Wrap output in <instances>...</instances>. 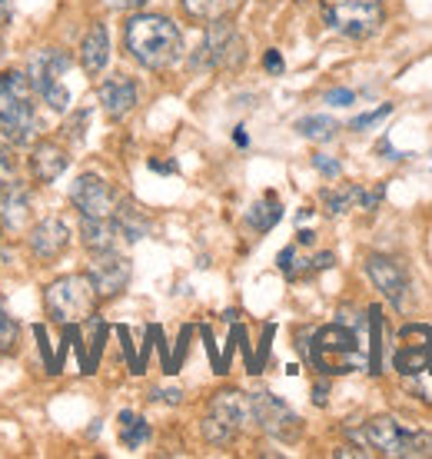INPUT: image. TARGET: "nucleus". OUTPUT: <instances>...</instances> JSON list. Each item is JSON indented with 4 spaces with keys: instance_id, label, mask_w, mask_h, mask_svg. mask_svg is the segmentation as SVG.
Instances as JSON below:
<instances>
[{
    "instance_id": "obj_1",
    "label": "nucleus",
    "mask_w": 432,
    "mask_h": 459,
    "mask_svg": "<svg viewBox=\"0 0 432 459\" xmlns=\"http://www.w3.org/2000/svg\"><path fill=\"white\" fill-rule=\"evenodd\" d=\"M124 44L130 57L147 70H170L183 54L180 27L163 13H137L124 27Z\"/></svg>"
},
{
    "instance_id": "obj_2",
    "label": "nucleus",
    "mask_w": 432,
    "mask_h": 459,
    "mask_svg": "<svg viewBox=\"0 0 432 459\" xmlns=\"http://www.w3.org/2000/svg\"><path fill=\"white\" fill-rule=\"evenodd\" d=\"M34 93L27 74H0V134L17 147L34 143L37 137Z\"/></svg>"
},
{
    "instance_id": "obj_3",
    "label": "nucleus",
    "mask_w": 432,
    "mask_h": 459,
    "mask_svg": "<svg viewBox=\"0 0 432 459\" xmlns=\"http://www.w3.org/2000/svg\"><path fill=\"white\" fill-rule=\"evenodd\" d=\"M97 299L100 297H97L91 273H67L47 287L44 307H47V316L54 323H60V326H77V323L93 316Z\"/></svg>"
},
{
    "instance_id": "obj_4",
    "label": "nucleus",
    "mask_w": 432,
    "mask_h": 459,
    "mask_svg": "<svg viewBox=\"0 0 432 459\" xmlns=\"http://www.w3.org/2000/svg\"><path fill=\"white\" fill-rule=\"evenodd\" d=\"M323 21L336 34L366 40L379 34L386 11H383V0H323Z\"/></svg>"
},
{
    "instance_id": "obj_5",
    "label": "nucleus",
    "mask_w": 432,
    "mask_h": 459,
    "mask_svg": "<svg viewBox=\"0 0 432 459\" xmlns=\"http://www.w3.org/2000/svg\"><path fill=\"white\" fill-rule=\"evenodd\" d=\"M309 359H313L323 373H353V369H359L366 363L356 333L346 330V326H340V323L319 330L316 340H313V350H309Z\"/></svg>"
},
{
    "instance_id": "obj_6",
    "label": "nucleus",
    "mask_w": 432,
    "mask_h": 459,
    "mask_svg": "<svg viewBox=\"0 0 432 459\" xmlns=\"http://www.w3.org/2000/svg\"><path fill=\"white\" fill-rule=\"evenodd\" d=\"M366 443L393 459H432V437L419 429H402L393 416L366 423Z\"/></svg>"
},
{
    "instance_id": "obj_7",
    "label": "nucleus",
    "mask_w": 432,
    "mask_h": 459,
    "mask_svg": "<svg viewBox=\"0 0 432 459\" xmlns=\"http://www.w3.org/2000/svg\"><path fill=\"white\" fill-rule=\"evenodd\" d=\"M250 420H253L250 396H243V393H237V390L216 393L213 400H210V406H206V416H203L206 443L227 446V443H233V437H237Z\"/></svg>"
},
{
    "instance_id": "obj_8",
    "label": "nucleus",
    "mask_w": 432,
    "mask_h": 459,
    "mask_svg": "<svg viewBox=\"0 0 432 459\" xmlns=\"http://www.w3.org/2000/svg\"><path fill=\"white\" fill-rule=\"evenodd\" d=\"M246 60V44L243 37L233 30V23L227 17L210 21V30L203 37V47L194 57V70H239Z\"/></svg>"
},
{
    "instance_id": "obj_9",
    "label": "nucleus",
    "mask_w": 432,
    "mask_h": 459,
    "mask_svg": "<svg viewBox=\"0 0 432 459\" xmlns=\"http://www.w3.org/2000/svg\"><path fill=\"white\" fill-rule=\"evenodd\" d=\"M67 67H70V54H64L57 47L37 50L34 60H30V83L44 97V104L54 107V110H67L70 107V91L64 87Z\"/></svg>"
},
{
    "instance_id": "obj_10",
    "label": "nucleus",
    "mask_w": 432,
    "mask_h": 459,
    "mask_svg": "<svg viewBox=\"0 0 432 459\" xmlns=\"http://www.w3.org/2000/svg\"><path fill=\"white\" fill-rule=\"evenodd\" d=\"M250 413H253V420H256V426H260L263 433L283 439V443H296L299 433H303L299 416H296L283 400H276L273 393H253Z\"/></svg>"
},
{
    "instance_id": "obj_11",
    "label": "nucleus",
    "mask_w": 432,
    "mask_h": 459,
    "mask_svg": "<svg viewBox=\"0 0 432 459\" xmlns=\"http://www.w3.org/2000/svg\"><path fill=\"white\" fill-rule=\"evenodd\" d=\"M70 204L80 210V217H114L117 194L114 186L100 180L97 173H83L70 186Z\"/></svg>"
},
{
    "instance_id": "obj_12",
    "label": "nucleus",
    "mask_w": 432,
    "mask_h": 459,
    "mask_svg": "<svg viewBox=\"0 0 432 459\" xmlns=\"http://www.w3.org/2000/svg\"><path fill=\"white\" fill-rule=\"evenodd\" d=\"M91 280L100 299L120 297L126 290V283H130V260L120 256V253H93Z\"/></svg>"
},
{
    "instance_id": "obj_13",
    "label": "nucleus",
    "mask_w": 432,
    "mask_h": 459,
    "mask_svg": "<svg viewBox=\"0 0 432 459\" xmlns=\"http://www.w3.org/2000/svg\"><path fill=\"white\" fill-rule=\"evenodd\" d=\"M366 273L376 283V290L386 299H393V307H402L406 303V290H410V280L402 273V266L393 260V256H369L366 260Z\"/></svg>"
},
{
    "instance_id": "obj_14",
    "label": "nucleus",
    "mask_w": 432,
    "mask_h": 459,
    "mask_svg": "<svg viewBox=\"0 0 432 459\" xmlns=\"http://www.w3.org/2000/svg\"><path fill=\"white\" fill-rule=\"evenodd\" d=\"M67 243H70V230L60 217L40 220V223L30 230V237H27L30 253L40 256V260H57L60 253L67 250Z\"/></svg>"
},
{
    "instance_id": "obj_15",
    "label": "nucleus",
    "mask_w": 432,
    "mask_h": 459,
    "mask_svg": "<svg viewBox=\"0 0 432 459\" xmlns=\"http://www.w3.org/2000/svg\"><path fill=\"white\" fill-rule=\"evenodd\" d=\"M137 83L124 77V74H117L110 81L100 83V104H103V114L110 117V120H124L134 107H137Z\"/></svg>"
},
{
    "instance_id": "obj_16",
    "label": "nucleus",
    "mask_w": 432,
    "mask_h": 459,
    "mask_svg": "<svg viewBox=\"0 0 432 459\" xmlns=\"http://www.w3.org/2000/svg\"><path fill=\"white\" fill-rule=\"evenodd\" d=\"M27 220H30V186L17 180L4 184L0 186V227L17 233Z\"/></svg>"
},
{
    "instance_id": "obj_17",
    "label": "nucleus",
    "mask_w": 432,
    "mask_h": 459,
    "mask_svg": "<svg viewBox=\"0 0 432 459\" xmlns=\"http://www.w3.org/2000/svg\"><path fill=\"white\" fill-rule=\"evenodd\" d=\"M80 237L91 253H120V240H124L114 217H83L80 220Z\"/></svg>"
},
{
    "instance_id": "obj_18",
    "label": "nucleus",
    "mask_w": 432,
    "mask_h": 459,
    "mask_svg": "<svg viewBox=\"0 0 432 459\" xmlns=\"http://www.w3.org/2000/svg\"><path fill=\"white\" fill-rule=\"evenodd\" d=\"M67 150L60 147V143H54V140H40L34 147V153H30V170H34V177L40 180V184H54L60 173L67 170Z\"/></svg>"
},
{
    "instance_id": "obj_19",
    "label": "nucleus",
    "mask_w": 432,
    "mask_h": 459,
    "mask_svg": "<svg viewBox=\"0 0 432 459\" xmlns=\"http://www.w3.org/2000/svg\"><path fill=\"white\" fill-rule=\"evenodd\" d=\"M107 60H110V34H107L103 23H93L87 37H83V44H80V67L93 77V74H100L107 67Z\"/></svg>"
},
{
    "instance_id": "obj_20",
    "label": "nucleus",
    "mask_w": 432,
    "mask_h": 459,
    "mask_svg": "<svg viewBox=\"0 0 432 459\" xmlns=\"http://www.w3.org/2000/svg\"><path fill=\"white\" fill-rule=\"evenodd\" d=\"M432 367V330L426 336H422V343H402L396 353V369L399 373H422V369Z\"/></svg>"
},
{
    "instance_id": "obj_21",
    "label": "nucleus",
    "mask_w": 432,
    "mask_h": 459,
    "mask_svg": "<svg viewBox=\"0 0 432 459\" xmlns=\"http://www.w3.org/2000/svg\"><path fill=\"white\" fill-rule=\"evenodd\" d=\"M117 227H120V233H124V240L126 243H137L147 237V230H150V220L143 217V210L137 207V204H117Z\"/></svg>"
},
{
    "instance_id": "obj_22",
    "label": "nucleus",
    "mask_w": 432,
    "mask_h": 459,
    "mask_svg": "<svg viewBox=\"0 0 432 459\" xmlns=\"http://www.w3.org/2000/svg\"><path fill=\"white\" fill-rule=\"evenodd\" d=\"M280 217H283L280 200H276L273 194H266L263 200H256V204L250 207V213H246V223H250L253 230H260V233H270V230L280 223Z\"/></svg>"
},
{
    "instance_id": "obj_23",
    "label": "nucleus",
    "mask_w": 432,
    "mask_h": 459,
    "mask_svg": "<svg viewBox=\"0 0 432 459\" xmlns=\"http://www.w3.org/2000/svg\"><path fill=\"white\" fill-rule=\"evenodd\" d=\"M239 0H183V11L186 17H194V21H220V17H227L233 7H237Z\"/></svg>"
},
{
    "instance_id": "obj_24",
    "label": "nucleus",
    "mask_w": 432,
    "mask_h": 459,
    "mask_svg": "<svg viewBox=\"0 0 432 459\" xmlns=\"http://www.w3.org/2000/svg\"><path fill=\"white\" fill-rule=\"evenodd\" d=\"M296 130H299V137L316 140V143H326V140L336 137V130H340V124H336L333 117L313 114V117H303V120L296 124Z\"/></svg>"
},
{
    "instance_id": "obj_25",
    "label": "nucleus",
    "mask_w": 432,
    "mask_h": 459,
    "mask_svg": "<svg viewBox=\"0 0 432 459\" xmlns=\"http://www.w3.org/2000/svg\"><path fill=\"white\" fill-rule=\"evenodd\" d=\"M120 439H124L126 449H140L143 443L150 439V426L147 420H140L137 413H130V410H124L120 413Z\"/></svg>"
},
{
    "instance_id": "obj_26",
    "label": "nucleus",
    "mask_w": 432,
    "mask_h": 459,
    "mask_svg": "<svg viewBox=\"0 0 432 459\" xmlns=\"http://www.w3.org/2000/svg\"><path fill=\"white\" fill-rule=\"evenodd\" d=\"M323 204H326V213H346L353 210V204H363V190L359 186H342V190H326L323 194Z\"/></svg>"
},
{
    "instance_id": "obj_27",
    "label": "nucleus",
    "mask_w": 432,
    "mask_h": 459,
    "mask_svg": "<svg viewBox=\"0 0 432 459\" xmlns=\"http://www.w3.org/2000/svg\"><path fill=\"white\" fill-rule=\"evenodd\" d=\"M17 340H21V323L13 320L4 297H0V353H13Z\"/></svg>"
},
{
    "instance_id": "obj_28",
    "label": "nucleus",
    "mask_w": 432,
    "mask_h": 459,
    "mask_svg": "<svg viewBox=\"0 0 432 459\" xmlns=\"http://www.w3.org/2000/svg\"><path fill=\"white\" fill-rule=\"evenodd\" d=\"M13 173H17V160H13V153L7 143H0V186L11 184Z\"/></svg>"
},
{
    "instance_id": "obj_29",
    "label": "nucleus",
    "mask_w": 432,
    "mask_h": 459,
    "mask_svg": "<svg viewBox=\"0 0 432 459\" xmlns=\"http://www.w3.org/2000/svg\"><path fill=\"white\" fill-rule=\"evenodd\" d=\"M393 114V104H383L379 107V110H373V114H363V117H356L353 124V130H366V126H373V124H379V120H383V117H389Z\"/></svg>"
},
{
    "instance_id": "obj_30",
    "label": "nucleus",
    "mask_w": 432,
    "mask_h": 459,
    "mask_svg": "<svg viewBox=\"0 0 432 459\" xmlns=\"http://www.w3.org/2000/svg\"><path fill=\"white\" fill-rule=\"evenodd\" d=\"M313 167H316L323 177H340V160H333V157H326V153H313Z\"/></svg>"
},
{
    "instance_id": "obj_31",
    "label": "nucleus",
    "mask_w": 432,
    "mask_h": 459,
    "mask_svg": "<svg viewBox=\"0 0 432 459\" xmlns=\"http://www.w3.org/2000/svg\"><path fill=\"white\" fill-rule=\"evenodd\" d=\"M87 120H91V110H80V114L67 124V137L70 140H80V137H83V124H87Z\"/></svg>"
},
{
    "instance_id": "obj_32",
    "label": "nucleus",
    "mask_w": 432,
    "mask_h": 459,
    "mask_svg": "<svg viewBox=\"0 0 432 459\" xmlns=\"http://www.w3.org/2000/svg\"><path fill=\"white\" fill-rule=\"evenodd\" d=\"M276 264H280V270H283L286 276H296V247H286Z\"/></svg>"
},
{
    "instance_id": "obj_33",
    "label": "nucleus",
    "mask_w": 432,
    "mask_h": 459,
    "mask_svg": "<svg viewBox=\"0 0 432 459\" xmlns=\"http://www.w3.org/2000/svg\"><path fill=\"white\" fill-rule=\"evenodd\" d=\"M353 100H356L353 91H330L326 93V104H333V107H350Z\"/></svg>"
},
{
    "instance_id": "obj_34",
    "label": "nucleus",
    "mask_w": 432,
    "mask_h": 459,
    "mask_svg": "<svg viewBox=\"0 0 432 459\" xmlns=\"http://www.w3.org/2000/svg\"><path fill=\"white\" fill-rule=\"evenodd\" d=\"M110 11H137V7H143L147 0H103Z\"/></svg>"
},
{
    "instance_id": "obj_35",
    "label": "nucleus",
    "mask_w": 432,
    "mask_h": 459,
    "mask_svg": "<svg viewBox=\"0 0 432 459\" xmlns=\"http://www.w3.org/2000/svg\"><path fill=\"white\" fill-rule=\"evenodd\" d=\"M263 64H266V70H270V74H280V70H283V57H280V50H266Z\"/></svg>"
},
{
    "instance_id": "obj_36",
    "label": "nucleus",
    "mask_w": 432,
    "mask_h": 459,
    "mask_svg": "<svg viewBox=\"0 0 432 459\" xmlns=\"http://www.w3.org/2000/svg\"><path fill=\"white\" fill-rule=\"evenodd\" d=\"M13 17V0H0V27H7Z\"/></svg>"
},
{
    "instance_id": "obj_37",
    "label": "nucleus",
    "mask_w": 432,
    "mask_h": 459,
    "mask_svg": "<svg viewBox=\"0 0 432 459\" xmlns=\"http://www.w3.org/2000/svg\"><path fill=\"white\" fill-rule=\"evenodd\" d=\"M153 400H163V403H180L183 393L180 390H157L153 393Z\"/></svg>"
},
{
    "instance_id": "obj_38",
    "label": "nucleus",
    "mask_w": 432,
    "mask_h": 459,
    "mask_svg": "<svg viewBox=\"0 0 432 459\" xmlns=\"http://www.w3.org/2000/svg\"><path fill=\"white\" fill-rule=\"evenodd\" d=\"M379 150L386 153V160H406V157H410V153H399V150H393V147H389V143H386V140L379 143Z\"/></svg>"
},
{
    "instance_id": "obj_39",
    "label": "nucleus",
    "mask_w": 432,
    "mask_h": 459,
    "mask_svg": "<svg viewBox=\"0 0 432 459\" xmlns=\"http://www.w3.org/2000/svg\"><path fill=\"white\" fill-rule=\"evenodd\" d=\"M150 170H157V173H177V163H163V160H150Z\"/></svg>"
},
{
    "instance_id": "obj_40",
    "label": "nucleus",
    "mask_w": 432,
    "mask_h": 459,
    "mask_svg": "<svg viewBox=\"0 0 432 459\" xmlns=\"http://www.w3.org/2000/svg\"><path fill=\"white\" fill-rule=\"evenodd\" d=\"M336 456H356V459H363L366 453H363V449H353V446H342V449H336Z\"/></svg>"
},
{
    "instance_id": "obj_41",
    "label": "nucleus",
    "mask_w": 432,
    "mask_h": 459,
    "mask_svg": "<svg viewBox=\"0 0 432 459\" xmlns=\"http://www.w3.org/2000/svg\"><path fill=\"white\" fill-rule=\"evenodd\" d=\"M233 140H237V147H246L250 140H246V134H243V126H237V134H233Z\"/></svg>"
},
{
    "instance_id": "obj_42",
    "label": "nucleus",
    "mask_w": 432,
    "mask_h": 459,
    "mask_svg": "<svg viewBox=\"0 0 432 459\" xmlns=\"http://www.w3.org/2000/svg\"><path fill=\"white\" fill-rule=\"evenodd\" d=\"M316 403H319V406L326 403V383H319V386H316Z\"/></svg>"
},
{
    "instance_id": "obj_43",
    "label": "nucleus",
    "mask_w": 432,
    "mask_h": 459,
    "mask_svg": "<svg viewBox=\"0 0 432 459\" xmlns=\"http://www.w3.org/2000/svg\"><path fill=\"white\" fill-rule=\"evenodd\" d=\"M299 243H313V233H309V230H299Z\"/></svg>"
}]
</instances>
